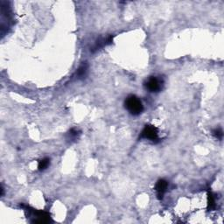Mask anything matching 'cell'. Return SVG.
Masks as SVG:
<instances>
[{
	"label": "cell",
	"instance_id": "8992f818",
	"mask_svg": "<svg viewBox=\"0 0 224 224\" xmlns=\"http://www.w3.org/2000/svg\"><path fill=\"white\" fill-rule=\"evenodd\" d=\"M50 165V159L49 158H43L39 162L38 165V168L40 171H44L45 169L48 167V166Z\"/></svg>",
	"mask_w": 224,
	"mask_h": 224
},
{
	"label": "cell",
	"instance_id": "52a82bcc",
	"mask_svg": "<svg viewBox=\"0 0 224 224\" xmlns=\"http://www.w3.org/2000/svg\"><path fill=\"white\" fill-rule=\"evenodd\" d=\"M213 135H214V138H216L217 139L219 140H222V137H223V132H222V130L221 128H217L214 130L213 131Z\"/></svg>",
	"mask_w": 224,
	"mask_h": 224
},
{
	"label": "cell",
	"instance_id": "ba28073f",
	"mask_svg": "<svg viewBox=\"0 0 224 224\" xmlns=\"http://www.w3.org/2000/svg\"><path fill=\"white\" fill-rule=\"evenodd\" d=\"M215 206V200L212 194H209V209H214Z\"/></svg>",
	"mask_w": 224,
	"mask_h": 224
},
{
	"label": "cell",
	"instance_id": "277c9868",
	"mask_svg": "<svg viewBox=\"0 0 224 224\" xmlns=\"http://www.w3.org/2000/svg\"><path fill=\"white\" fill-rule=\"evenodd\" d=\"M168 182L166 179H159L158 182H157L156 186H155V190H156V192H157V196H158V198L159 199V200L163 199L164 194H166Z\"/></svg>",
	"mask_w": 224,
	"mask_h": 224
},
{
	"label": "cell",
	"instance_id": "5b68a950",
	"mask_svg": "<svg viewBox=\"0 0 224 224\" xmlns=\"http://www.w3.org/2000/svg\"><path fill=\"white\" fill-rule=\"evenodd\" d=\"M87 72H88V65L86 63H83L77 70V76H78V78H83L84 76H86Z\"/></svg>",
	"mask_w": 224,
	"mask_h": 224
},
{
	"label": "cell",
	"instance_id": "6da1fadb",
	"mask_svg": "<svg viewBox=\"0 0 224 224\" xmlns=\"http://www.w3.org/2000/svg\"><path fill=\"white\" fill-rule=\"evenodd\" d=\"M124 106L128 111L133 116H138L144 110V105L141 100L134 95H131L125 99Z\"/></svg>",
	"mask_w": 224,
	"mask_h": 224
},
{
	"label": "cell",
	"instance_id": "9c48e42d",
	"mask_svg": "<svg viewBox=\"0 0 224 224\" xmlns=\"http://www.w3.org/2000/svg\"><path fill=\"white\" fill-rule=\"evenodd\" d=\"M68 135H69L70 138H76L78 137V135H79V131L77 130H75V129H71L69 131Z\"/></svg>",
	"mask_w": 224,
	"mask_h": 224
},
{
	"label": "cell",
	"instance_id": "7a4b0ae2",
	"mask_svg": "<svg viewBox=\"0 0 224 224\" xmlns=\"http://www.w3.org/2000/svg\"><path fill=\"white\" fill-rule=\"evenodd\" d=\"M140 138L146 139L152 142H156L157 140H158V129L153 125H150V124L145 125L141 132Z\"/></svg>",
	"mask_w": 224,
	"mask_h": 224
},
{
	"label": "cell",
	"instance_id": "3957f363",
	"mask_svg": "<svg viewBox=\"0 0 224 224\" xmlns=\"http://www.w3.org/2000/svg\"><path fill=\"white\" fill-rule=\"evenodd\" d=\"M163 82L161 79H158L157 77L152 76L148 78L146 82H144V87L150 92H158L162 88Z\"/></svg>",
	"mask_w": 224,
	"mask_h": 224
}]
</instances>
